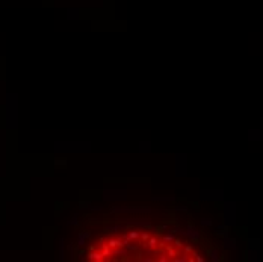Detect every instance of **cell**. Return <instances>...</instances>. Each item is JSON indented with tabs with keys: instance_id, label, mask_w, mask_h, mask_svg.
<instances>
[]
</instances>
